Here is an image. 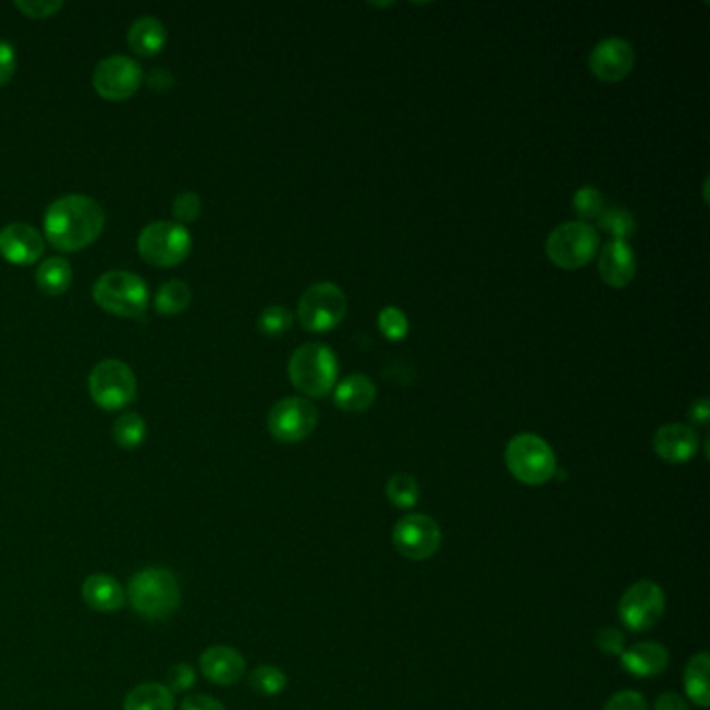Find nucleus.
Wrapping results in <instances>:
<instances>
[{
	"label": "nucleus",
	"instance_id": "nucleus-1",
	"mask_svg": "<svg viewBox=\"0 0 710 710\" xmlns=\"http://www.w3.org/2000/svg\"><path fill=\"white\" fill-rule=\"evenodd\" d=\"M105 228V209L93 196L65 194L48 205L45 234L48 242L65 253L93 244Z\"/></svg>",
	"mask_w": 710,
	"mask_h": 710
},
{
	"label": "nucleus",
	"instance_id": "nucleus-2",
	"mask_svg": "<svg viewBox=\"0 0 710 710\" xmlns=\"http://www.w3.org/2000/svg\"><path fill=\"white\" fill-rule=\"evenodd\" d=\"M127 600L138 615L148 621H166L178 613L182 590L171 571L161 567L144 568L130 579Z\"/></svg>",
	"mask_w": 710,
	"mask_h": 710
},
{
	"label": "nucleus",
	"instance_id": "nucleus-3",
	"mask_svg": "<svg viewBox=\"0 0 710 710\" xmlns=\"http://www.w3.org/2000/svg\"><path fill=\"white\" fill-rule=\"evenodd\" d=\"M290 381L303 394L319 399L326 396L338 378V360L330 346L308 342L294 351L290 358Z\"/></svg>",
	"mask_w": 710,
	"mask_h": 710
},
{
	"label": "nucleus",
	"instance_id": "nucleus-4",
	"mask_svg": "<svg viewBox=\"0 0 710 710\" xmlns=\"http://www.w3.org/2000/svg\"><path fill=\"white\" fill-rule=\"evenodd\" d=\"M511 475L525 486H542L556 474V454L544 438L536 433L515 436L504 450Z\"/></svg>",
	"mask_w": 710,
	"mask_h": 710
},
{
	"label": "nucleus",
	"instance_id": "nucleus-5",
	"mask_svg": "<svg viewBox=\"0 0 710 710\" xmlns=\"http://www.w3.org/2000/svg\"><path fill=\"white\" fill-rule=\"evenodd\" d=\"M98 307L119 317H140L148 307V285L140 276L123 269L102 273L93 285Z\"/></svg>",
	"mask_w": 710,
	"mask_h": 710
},
{
	"label": "nucleus",
	"instance_id": "nucleus-6",
	"mask_svg": "<svg viewBox=\"0 0 710 710\" xmlns=\"http://www.w3.org/2000/svg\"><path fill=\"white\" fill-rule=\"evenodd\" d=\"M88 388L100 408L118 411L132 403L138 394V379L132 367L119 358L96 363L88 378Z\"/></svg>",
	"mask_w": 710,
	"mask_h": 710
},
{
	"label": "nucleus",
	"instance_id": "nucleus-7",
	"mask_svg": "<svg viewBox=\"0 0 710 710\" xmlns=\"http://www.w3.org/2000/svg\"><path fill=\"white\" fill-rule=\"evenodd\" d=\"M192 248L188 228L178 221H152L138 236V250L144 261L157 267H171L184 261Z\"/></svg>",
	"mask_w": 710,
	"mask_h": 710
},
{
	"label": "nucleus",
	"instance_id": "nucleus-8",
	"mask_svg": "<svg viewBox=\"0 0 710 710\" xmlns=\"http://www.w3.org/2000/svg\"><path fill=\"white\" fill-rule=\"evenodd\" d=\"M598 250V234L584 221H568L552 230L546 242V255L561 269H579L592 261Z\"/></svg>",
	"mask_w": 710,
	"mask_h": 710
},
{
	"label": "nucleus",
	"instance_id": "nucleus-9",
	"mask_svg": "<svg viewBox=\"0 0 710 710\" xmlns=\"http://www.w3.org/2000/svg\"><path fill=\"white\" fill-rule=\"evenodd\" d=\"M664 607L666 598L663 588L657 582L639 579L621 596L619 619L629 632L641 634L652 629L663 619Z\"/></svg>",
	"mask_w": 710,
	"mask_h": 710
},
{
	"label": "nucleus",
	"instance_id": "nucleus-10",
	"mask_svg": "<svg viewBox=\"0 0 710 710\" xmlns=\"http://www.w3.org/2000/svg\"><path fill=\"white\" fill-rule=\"evenodd\" d=\"M346 315V296L335 284L310 285L298 303V319L307 332L333 330Z\"/></svg>",
	"mask_w": 710,
	"mask_h": 710
},
{
	"label": "nucleus",
	"instance_id": "nucleus-11",
	"mask_svg": "<svg viewBox=\"0 0 710 710\" xmlns=\"http://www.w3.org/2000/svg\"><path fill=\"white\" fill-rule=\"evenodd\" d=\"M392 544L411 561L431 559L442 544V529L424 513H408L394 523Z\"/></svg>",
	"mask_w": 710,
	"mask_h": 710
},
{
	"label": "nucleus",
	"instance_id": "nucleus-12",
	"mask_svg": "<svg viewBox=\"0 0 710 710\" xmlns=\"http://www.w3.org/2000/svg\"><path fill=\"white\" fill-rule=\"evenodd\" d=\"M317 406L298 396L282 399L280 403L273 404L267 417V429L269 433L284 444H296L308 438L317 427Z\"/></svg>",
	"mask_w": 710,
	"mask_h": 710
},
{
	"label": "nucleus",
	"instance_id": "nucleus-13",
	"mask_svg": "<svg viewBox=\"0 0 710 710\" xmlns=\"http://www.w3.org/2000/svg\"><path fill=\"white\" fill-rule=\"evenodd\" d=\"M143 65L127 54H109L96 65V93L107 100H125L143 84Z\"/></svg>",
	"mask_w": 710,
	"mask_h": 710
},
{
	"label": "nucleus",
	"instance_id": "nucleus-14",
	"mask_svg": "<svg viewBox=\"0 0 710 710\" xmlns=\"http://www.w3.org/2000/svg\"><path fill=\"white\" fill-rule=\"evenodd\" d=\"M634 63H636L634 47L621 38L602 40L600 45H596L590 54V72L607 84H615L623 77H627L634 70Z\"/></svg>",
	"mask_w": 710,
	"mask_h": 710
},
{
	"label": "nucleus",
	"instance_id": "nucleus-15",
	"mask_svg": "<svg viewBox=\"0 0 710 710\" xmlns=\"http://www.w3.org/2000/svg\"><path fill=\"white\" fill-rule=\"evenodd\" d=\"M45 253V237L27 223H9L0 230V255L15 265L36 262Z\"/></svg>",
	"mask_w": 710,
	"mask_h": 710
},
{
	"label": "nucleus",
	"instance_id": "nucleus-16",
	"mask_svg": "<svg viewBox=\"0 0 710 710\" xmlns=\"http://www.w3.org/2000/svg\"><path fill=\"white\" fill-rule=\"evenodd\" d=\"M200 671L215 686H234L246 675V659L230 646H211L200 654Z\"/></svg>",
	"mask_w": 710,
	"mask_h": 710
},
{
	"label": "nucleus",
	"instance_id": "nucleus-17",
	"mask_svg": "<svg viewBox=\"0 0 710 710\" xmlns=\"http://www.w3.org/2000/svg\"><path fill=\"white\" fill-rule=\"evenodd\" d=\"M652 446L657 456H661L666 463L682 465L696 456L698 452V436L691 427L682 424H669L663 426L652 440Z\"/></svg>",
	"mask_w": 710,
	"mask_h": 710
},
{
	"label": "nucleus",
	"instance_id": "nucleus-18",
	"mask_svg": "<svg viewBox=\"0 0 710 710\" xmlns=\"http://www.w3.org/2000/svg\"><path fill=\"white\" fill-rule=\"evenodd\" d=\"M621 666L638 680L657 677L669 666V650L657 641H638L621 652Z\"/></svg>",
	"mask_w": 710,
	"mask_h": 710
},
{
	"label": "nucleus",
	"instance_id": "nucleus-19",
	"mask_svg": "<svg viewBox=\"0 0 710 710\" xmlns=\"http://www.w3.org/2000/svg\"><path fill=\"white\" fill-rule=\"evenodd\" d=\"M636 267H638V262H636L634 248L627 242L613 240L600 253L598 269H600L602 280L611 287H625V285L632 284V280L636 276Z\"/></svg>",
	"mask_w": 710,
	"mask_h": 710
},
{
	"label": "nucleus",
	"instance_id": "nucleus-20",
	"mask_svg": "<svg viewBox=\"0 0 710 710\" xmlns=\"http://www.w3.org/2000/svg\"><path fill=\"white\" fill-rule=\"evenodd\" d=\"M82 598L96 613H115L125 604V592L115 577L95 573L82 584Z\"/></svg>",
	"mask_w": 710,
	"mask_h": 710
},
{
	"label": "nucleus",
	"instance_id": "nucleus-21",
	"mask_svg": "<svg viewBox=\"0 0 710 710\" xmlns=\"http://www.w3.org/2000/svg\"><path fill=\"white\" fill-rule=\"evenodd\" d=\"M376 394H378L376 383L367 376L355 374L338 383L333 392V401L338 404V408L346 413H363L374 404Z\"/></svg>",
	"mask_w": 710,
	"mask_h": 710
},
{
	"label": "nucleus",
	"instance_id": "nucleus-22",
	"mask_svg": "<svg viewBox=\"0 0 710 710\" xmlns=\"http://www.w3.org/2000/svg\"><path fill=\"white\" fill-rule=\"evenodd\" d=\"M127 42L134 52L143 57H152L161 48L166 47L167 29L161 20L152 15H143L134 24L130 25Z\"/></svg>",
	"mask_w": 710,
	"mask_h": 710
},
{
	"label": "nucleus",
	"instance_id": "nucleus-23",
	"mask_svg": "<svg viewBox=\"0 0 710 710\" xmlns=\"http://www.w3.org/2000/svg\"><path fill=\"white\" fill-rule=\"evenodd\" d=\"M709 666V652H698L689 659L684 673L687 698L700 709H709L710 705Z\"/></svg>",
	"mask_w": 710,
	"mask_h": 710
},
{
	"label": "nucleus",
	"instance_id": "nucleus-24",
	"mask_svg": "<svg viewBox=\"0 0 710 710\" xmlns=\"http://www.w3.org/2000/svg\"><path fill=\"white\" fill-rule=\"evenodd\" d=\"M123 710H175V696L166 684H143L127 691Z\"/></svg>",
	"mask_w": 710,
	"mask_h": 710
},
{
	"label": "nucleus",
	"instance_id": "nucleus-25",
	"mask_svg": "<svg viewBox=\"0 0 710 710\" xmlns=\"http://www.w3.org/2000/svg\"><path fill=\"white\" fill-rule=\"evenodd\" d=\"M72 265L63 257H50L36 269V284L50 296L63 294L72 285Z\"/></svg>",
	"mask_w": 710,
	"mask_h": 710
},
{
	"label": "nucleus",
	"instance_id": "nucleus-26",
	"mask_svg": "<svg viewBox=\"0 0 710 710\" xmlns=\"http://www.w3.org/2000/svg\"><path fill=\"white\" fill-rule=\"evenodd\" d=\"M192 290L184 280H169L155 294V308L161 315H178L188 307Z\"/></svg>",
	"mask_w": 710,
	"mask_h": 710
},
{
	"label": "nucleus",
	"instance_id": "nucleus-27",
	"mask_svg": "<svg viewBox=\"0 0 710 710\" xmlns=\"http://www.w3.org/2000/svg\"><path fill=\"white\" fill-rule=\"evenodd\" d=\"M385 497L396 509L408 511V509L417 506L421 490H419V483H417V479L413 475L396 474L392 475L388 479V483H385Z\"/></svg>",
	"mask_w": 710,
	"mask_h": 710
},
{
	"label": "nucleus",
	"instance_id": "nucleus-28",
	"mask_svg": "<svg viewBox=\"0 0 710 710\" xmlns=\"http://www.w3.org/2000/svg\"><path fill=\"white\" fill-rule=\"evenodd\" d=\"M113 438L121 449H138L146 438V424L138 413H123L113 424Z\"/></svg>",
	"mask_w": 710,
	"mask_h": 710
},
{
	"label": "nucleus",
	"instance_id": "nucleus-29",
	"mask_svg": "<svg viewBox=\"0 0 710 710\" xmlns=\"http://www.w3.org/2000/svg\"><path fill=\"white\" fill-rule=\"evenodd\" d=\"M598 225L602 232H607L609 236H613V240H621V242H627L636 234V228H638L634 215L625 209H619V207L604 209L598 217Z\"/></svg>",
	"mask_w": 710,
	"mask_h": 710
},
{
	"label": "nucleus",
	"instance_id": "nucleus-30",
	"mask_svg": "<svg viewBox=\"0 0 710 710\" xmlns=\"http://www.w3.org/2000/svg\"><path fill=\"white\" fill-rule=\"evenodd\" d=\"M248 686L259 696H278L287 686V677L282 669L273 664H262L248 675Z\"/></svg>",
	"mask_w": 710,
	"mask_h": 710
},
{
	"label": "nucleus",
	"instance_id": "nucleus-31",
	"mask_svg": "<svg viewBox=\"0 0 710 710\" xmlns=\"http://www.w3.org/2000/svg\"><path fill=\"white\" fill-rule=\"evenodd\" d=\"M292 321H294V315L287 308L282 305H273V307L265 308L259 315V330L271 338L284 335L292 328Z\"/></svg>",
	"mask_w": 710,
	"mask_h": 710
},
{
	"label": "nucleus",
	"instance_id": "nucleus-32",
	"mask_svg": "<svg viewBox=\"0 0 710 710\" xmlns=\"http://www.w3.org/2000/svg\"><path fill=\"white\" fill-rule=\"evenodd\" d=\"M573 211L586 221L598 219L604 211V196L592 186L577 189L573 194Z\"/></svg>",
	"mask_w": 710,
	"mask_h": 710
},
{
	"label": "nucleus",
	"instance_id": "nucleus-33",
	"mask_svg": "<svg viewBox=\"0 0 710 710\" xmlns=\"http://www.w3.org/2000/svg\"><path fill=\"white\" fill-rule=\"evenodd\" d=\"M379 330L381 333L392 340V342H401L408 333V319L401 308L385 307L378 317Z\"/></svg>",
	"mask_w": 710,
	"mask_h": 710
},
{
	"label": "nucleus",
	"instance_id": "nucleus-34",
	"mask_svg": "<svg viewBox=\"0 0 710 710\" xmlns=\"http://www.w3.org/2000/svg\"><path fill=\"white\" fill-rule=\"evenodd\" d=\"M200 209H203V200L196 192L192 189H184L180 192L175 198H173V205H171V211H173V217L178 219V223H188V221H194L198 215H200Z\"/></svg>",
	"mask_w": 710,
	"mask_h": 710
},
{
	"label": "nucleus",
	"instance_id": "nucleus-35",
	"mask_svg": "<svg viewBox=\"0 0 710 710\" xmlns=\"http://www.w3.org/2000/svg\"><path fill=\"white\" fill-rule=\"evenodd\" d=\"M593 641L604 654H611V657H621V652L625 650V636H623V632H619L613 625L600 627L596 632Z\"/></svg>",
	"mask_w": 710,
	"mask_h": 710
},
{
	"label": "nucleus",
	"instance_id": "nucleus-36",
	"mask_svg": "<svg viewBox=\"0 0 710 710\" xmlns=\"http://www.w3.org/2000/svg\"><path fill=\"white\" fill-rule=\"evenodd\" d=\"M196 684V673L194 669L186 663L173 664L169 669L167 675V687L171 689V694H180V691H188L189 687Z\"/></svg>",
	"mask_w": 710,
	"mask_h": 710
},
{
	"label": "nucleus",
	"instance_id": "nucleus-37",
	"mask_svg": "<svg viewBox=\"0 0 710 710\" xmlns=\"http://www.w3.org/2000/svg\"><path fill=\"white\" fill-rule=\"evenodd\" d=\"M604 710H648V702L636 689H621L609 698Z\"/></svg>",
	"mask_w": 710,
	"mask_h": 710
},
{
	"label": "nucleus",
	"instance_id": "nucleus-38",
	"mask_svg": "<svg viewBox=\"0 0 710 710\" xmlns=\"http://www.w3.org/2000/svg\"><path fill=\"white\" fill-rule=\"evenodd\" d=\"M15 7L27 17L45 20V17L54 15L63 7V2L61 0H15Z\"/></svg>",
	"mask_w": 710,
	"mask_h": 710
},
{
	"label": "nucleus",
	"instance_id": "nucleus-39",
	"mask_svg": "<svg viewBox=\"0 0 710 710\" xmlns=\"http://www.w3.org/2000/svg\"><path fill=\"white\" fill-rule=\"evenodd\" d=\"M17 72V52L15 47L0 38V86L9 84L13 79V75Z\"/></svg>",
	"mask_w": 710,
	"mask_h": 710
},
{
	"label": "nucleus",
	"instance_id": "nucleus-40",
	"mask_svg": "<svg viewBox=\"0 0 710 710\" xmlns=\"http://www.w3.org/2000/svg\"><path fill=\"white\" fill-rule=\"evenodd\" d=\"M180 710H225V707L219 700H215L213 696L189 694L182 700Z\"/></svg>",
	"mask_w": 710,
	"mask_h": 710
},
{
	"label": "nucleus",
	"instance_id": "nucleus-41",
	"mask_svg": "<svg viewBox=\"0 0 710 710\" xmlns=\"http://www.w3.org/2000/svg\"><path fill=\"white\" fill-rule=\"evenodd\" d=\"M173 82H175L173 73L169 72V70L163 68V65L152 68V70L148 72V75H146V84H148L152 90H167V88L173 86Z\"/></svg>",
	"mask_w": 710,
	"mask_h": 710
},
{
	"label": "nucleus",
	"instance_id": "nucleus-42",
	"mask_svg": "<svg viewBox=\"0 0 710 710\" xmlns=\"http://www.w3.org/2000/svg\"><path fill=\"white\" fill-rule=\"evenodd\" d=\"M654 710H689V705L677 691H664L663 696L657 698Z\"/></svg>",
	"mask_w": 710,
	"mask_h": 710
},
{
	"label": "nucleus",
	"instance_id": "nucleus-43",
	"mask_svg": "<svg viewBox=\"0 0 710 710\" xmlns=\"http://www.w3.org/2000/svg\"><path fill=\"white\" fill-rule=\"evenodd\" d=\"M710 408L709 401L707 399H698L696 403L689 406V419L694 424H700V426H707L709 424Z\"/></svg>",
	"mask_w": 710,
	"mask_h": 710
}]
</instances>
